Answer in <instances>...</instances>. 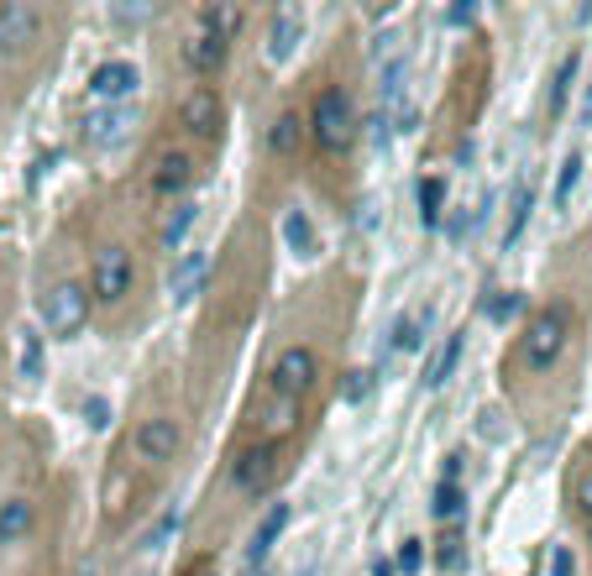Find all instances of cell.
Returning a JSON list of instances; mask_svg holds the SVG:
<instances>
[{"label":"cell","mask_w":592,"mask_h":576,"mask_svg":"<svg viewBox=\"0 0 592 576\" xmlns=\"http://www.w3.org/2000/svg\"><path fill=\"white\" fill-rule=\"evenodd\" d=\"M126 132H132V111H126V105H100V111H90V121H84L90 147H116V142H126Z\"/></svg>","instance_id":"11"},{"label":"cell","mask_w":592,"mask_h":576,"mask_svg":"<svg viewBox=\"0 0 592 576\" xmlns=\"http://www.w3.org/2000/svg\"><path fill=\"white\" fill-rule=\"evenodd\" d=\"M430 514L440 519V524H456V519H467V488H461V482H440V488H435Z\"/></svg>","instance_id":"23"},{"label":"cell","mask_w":592,"mask_h":576,"mask_svg":"<svg viewBox=\"0 0 592 576\" xmlns=\"http://www.w3.org/2000/svg\"><path fill=\"white\" fill-rule=\"evenodd\" d=\"M367 394H373V373H367V367L346 373V383H341V398H346V404H362Z\"/></svg>","instance_id":"34"},{"label":"cell","mask_w":592,"mask_h":576,"mask_svg":"<svg viewBox=\"0 0 592 576\" xmlns=\"http://www.w3.org/2000/svg\"><path fill=\"white\" fill-rule=\"evenodd\" d=\"M415 199H419V220H425V226H440V216H446V179H440V174H425Z\"/></svg>","instance_id":"21"},{"label":"cell","mask_w":592,"mask_h":576,"mask_svg":"<svg viewBox=\"0 0 592 576\" xmlns=\"http://www.w3.org/2000/svg\"><path fill=\"white\" fill-rule=\"evenodd\" d=\"M84 419H90V425H95V430H105V425H111V398H84Z\"/></svg>","instance_id":"36"},{"label":"cell","mask_w":592,"mask_h":576,"mask_svg":"<svg viewBox=\"0 0 592 576\" xmlns=\"http://www.w3.org/2000/svg\"><path fill=\"white\" fill-rule=\"evenodd\" d=\"M137 63H126V59H111V63H95L90 69V95L105 100V105H121V100H132L137 95Z\"/></svg>","instance_id":"7"},{"label":"cell","mask_w":592,"mask_h":576,"mask_svg":"<svg viewBox=\"0 0 592 576\" xmlns=\"http://www.w3.org/2000/svg\"><path fill=\"white\" fill-rule=\"evenodd\" d=\"M577 509H582V514L592 519V467L582 472V482H577Z\"/></svg>","instance_id":"40"},{"label":"cell","mask_w":592,"mask_h":576,"mask_svg":"<svg viewBox=\"0 0 592 576\" xmlns=\"http://www.w3.org/2000/svg\"><path fill=\"white\" fill-rule=\"evenodd\" d=\"M42 32V11L38 6H21V0H6L0 6V53H27Z\"/></svg>","instance_id":"6"},{"label":"cell","mask_w":592,"mask_h":576,"mask_svg":"<svg viewBox=\"0 0 592 576\" xmlns=\"http://www.w3.org/2000/svg\"><path fill=\"white\" fill-rule=\"evenodd\" d=\"M461 357H467V331H451V336L435 346V357H430V367H425V388H446V383L456 378V367H461Z\"/></svg>","instance_id":"12"},{"label":"cell","mask_w":592,"mask_h":576,"mask_svg":"<svg viewBox=\"0 0 592 576\" xmlns=\"http://www.w3.org/2000/svg\"><path fill=\"white\" fill-rule=\"evenodd\" d=\"M519 310H525V294H513V289H494V294H488V304H482V315L494 320V325H509Z\"/></svg>","instance_id":"29"},{"label":"cell","mask_w":592,"mask_h":576,"mask_svg":"<svg viewBox=\"0 0 592 576\" xmlns=\"http://www.w3.org/2000/svg\"><path fill=\"white\" fill-rule=\"evenodd\" d=\"M283 530H289V503H268V514H262V524H257L252 545H247V566H262Z\"/></svg>","instance_id":"15"},{"label":"cell","mask_w":592,"mask_h":576,"mask_svg":"<svg viewBox=\"0 0 592 576\" xmlns=\"http://www.w3.org/2000/svg\"><path fill=\"white\" fill-rule=\"evenodd\" d=\"M299 425V398H283L273 394L262 409H257V430H262V446H273V440H283L289 430Z\"/></svg>","instance_id":"13"},{"label":"cell","mask_w":592,"mask_h":576,"mask_svg":"<svg viewBox=\"0 0 592 576\" xmlns=\"http://www.w3.org/2000/svg\"><path fill=\"white\" fill-rule=\"evenodd\" d=\"M373 576H398V572H394V561L377 556V561H373Z\"/></svg>","instance_id":"42"},{"label":"cell","mask_w":592,"mask_h":576,"mask_svg":"<svg viewBox=\"0 0 592 576\" xmlns=\"http://www.w3.org/2000/svg\"><path fill=\"white\" fill-rule=\"evenodd\" d=\"M419 561H425V540H404V545H398V556H394V572L415 576Z\"/></svg>","instance_id":"35"},{"label":"cell","mask_w":592,"mask_h":576,"mask_svg":"<svg viewBox=\"0 0 592 576\" xmlns=\"http://www.w3.org/2000/svg\"><path fill=\"white\" fill-rule=\"evenodd\" d=\"M226 38H210V32H195V38L184 42V63L195 69V74H216L220 63H226Z\"/></svg>","instance_id":"18"},{"label":"cell","mask_w":592,"mask_h":576,"mask_svg":"<svg viewBox=\"0 0 592 576\" xmlns=\"http://www.w3.org/2000/svg\"><path fill=\"white\" fill-rule=\"evenodd\" d=\"M273 478H278V451H273V446H252V451H241V457H237V488L247 498L268 493V488H273Z\"/></svg>","instance_id":"9"},{"label":"cell","mask_w":592,"mask_h":576,"mask_svg":"<svg viewBox=\"0 0 592 576\" xmlns=\"http://www.w3.org/2000/svg\"><path fill=\"white\" fill-rule=\"evenodd\" d=\"M32 519H38V509L27 498H6L0 503V545H21L32 535Z\"/></svg>","instance_id":"20"},{"label":"cell","mask_w":592,"mask_h":576,"mask_svg":"<svg viewBox=\"0 0 592 576\" xmlns=\"http://www.w3.org/2000/svg\"><path fill=\"white\" fill-rule=\"evenodd\" d=\"M283 241H289V252H299V258H315V226H310V216L304 210H289L283 216Z\"/></svg>","instance_id":"22"},{"label":"cell","mask_w":592,"mask_h":576,"mask_svg":"<svg viewBox=\"0 0 592 576\" xmlns=\"http://www.w3.org/2000/svg\"><path fill=\"white\" fill-rule=\"evenodd\" d=\"M310 137H315V147H325V153H341V147H352L356 137V105L346 90H325V95L315 100V111H310Z\"/></svg>","instance_id":"2"},{"label":"cell","mask_w":592,"mask_h":576,"mask_svg":"<svg viewBox=\"0 0 592 576\" xmlns=\"http://www.w3.org/2000/svg\"><path fill=\"white\" fill-rule=\"evenodd\" d=\"M299 137H304L299 116H278V121H273V132H268V147H273V153H294Z\"/></svg>","instance_id":"32"},{"label":"cell","mask_w":592,"mask_h":576,"mask_svg":"<svg viewBox=\"0 0 592 576\" xmlns=\"http://www.w3.org/2000/svg\"><path fill=\"white\" fill-rule=\"evenodd\" d=\"M205 273H210V258H205L199 247L178 252V258H174V279H168L174 299H195V294H199V283H205Z\"/></svg>","instance_id":"16"},{"label":"cell","mask_w":592,"mask_h":576,"mask_svg":"<svg viewBox=\"0 0 592 576\" xmlns=\"http://www.w3.org/2000/svg\"><path fill=\"white\" fill-rule=\"evenodd\" d=\"M189 179H195V163H189V153H158L153 158V189L158 195H184L189 189Z\"/></svg>","instance_id":"14"},{"label":"cell","mask_w":592,"mask_h":576,"mask_svg":"<svg viewBox=\"0 0 592 576\" xmlns=\"http://www.w3.org/2000/svg\"><path fill=\"white\" fill-rule=\"evenodd\" d=\"M21 373H27V378L42 373V336L38 331H21Z\"/></svg>","instance_id":"33"},{"label":"cell","mask_w":592,"mask_h":576,"mask_svg":"<svg viewBox=\"0 0 592 576\" xmlns=\"http://www.w3.org/2000/svg\"><path fill=\"white\" fill-rule=\"evenodd\" d=\"M435 566H440V572H461V566H467V540H461V530H446V535L435 540Z\"/></svg>","instance_id":"27"},{"label":"cell","mask_w":592,"mask_h":576,"mask_svg":"<svg viewBox=\"0 0 592 576\" xmlns=\"http://www.w3.org/2000/svg\"><path fill=\"white\" fill-rule=\"evenodd\" d=\"M178 121H184V132H189V137L216 142L220 137V95L210 90V84L189 90V95H184V105H178Z\"/></svg>","instance_id":"8"},{"label":"cell","mask_w":592,"mask_h":576,"mask_svg":"<svg viewBox=\"0 0 592 576\" xmlns=\"http://www.w3.org/2000/svg\"><path fill=\"white\" fill-rule=\"evenodd\" d=\"M237 27H241V6H205V11H199V32H210V38L231 42Z\"/></svg>","instance_id":"25"},{"label":"cell","mask_w":592,"mask_h":576,"mask_svg":"<svg viewBox=\"0 0 592 576\" xmlns=\"http://www.w3.org/2000/svg\"><path fill=\"white\" fill-rule=\"evenodd\" d=\"M42 325H48V336H80L84 320H90V289H80V283H53L48 294H42L38 304Z\"/></svg>","instance_id":"3"},{"label":"cell","mask_w":592,"mask_h":576,"mask_svg":"<svg viewBox=\"0 0 592 576\" xmlns=\"http://www.w3.org/2000/svg\"><path fill=\"white\" fill-rule=\"evenodd\" d=\"M588 535H592V519H588Z\"/></svg>","instance_id":"45"},{"label":"cell","mask_w":592,"mask_h":576,"mask_svg":"<svg viewBox=\"0 0 592 576\" xmlns=\"http://www.w3.org/2000/svg\"><path fill=\"white\" fill-rule=\"evenodd\" d=\"M299 38H304V17H299V11H278V17H273V32H268V59H273V63L294 59Z\"/></svg>","instance_id":"19"},{"label":"cell","mask_w":592,"mask_h":576,"mask_svg":"<svg viewBox=\"0 0 592 576\" xmlns=\"http://www.w3.org/2000/svg\"><path fill=\"white\" fill-rule=\"evenodd\" d=\"M241 576H268V572L262 566H241Z\"/></svg>","instance_id":"43"},{"label":"cell","mask_w":592,"mask_h":576,"mask_svg":"<svg viewBox=\"0 0 592 576\" xmlns=\"http://www.w3.org/2000/svg\"><path fill=\"white\" fill-rule=\"evenodd\" d=\"M195 220H199V205L195 199H178L174 210L163 216V226H158L163 252H184V241H189V231H195Z\"/></svg>","instance_id":"17"},{"label":"cell","mask_w":592,"mask_h":576,"mask_svg":"<svg viewBox=\"0 0 592 576\" xmlns=\"http://www.w3.org/2000/svg\"><path fill=\"white\" fill-rule=\"evenodd\" d=\"M425 325H430V315H404V320H398V325H394V352H398V357L425 346V336H419Z\"/></svg>","instance_id":"31"},{"label":"cell","mask_w":592,"mask_h":576,"mask_svg":"<svg viewBox=\"0 0 592 576\" xmlns=\"http://www.w3.org/2000/svg\"><path fill=\"white\" fill-rule=\"evenodd\" d=\"M567 336H572L567 310H561V304L540 310V315L530 320V331L519 336V362H525L530 373H551L555 362H561V352H567Z\"/></svg>","instance_id":"1"},{"label":"cell","mask_w":592,"mask_h":576,"mask_svg":"<svg viewBox=\"0 0 592 576\" xmlns=\"http://www.w3.org/2000/svg\"><path fill=\"white\" fill-rule=\"evenodd\" d=\"M132 446H137V457L142 461H174L178 451V425L174 419H142L137 425V436H132Z\"/></svg>","instance_id":"10"},{"label":"cell","mask_w":592,"mask_h":576,"mask_svg":"<svg viewBox=\"0 0 592 576\" xmlns=\"http://www.w3.org/2000/svg\"><path fill=\"white\" fill-rule=\"evenodd\" d=\"M551 576H577V556L567 551V545H555L551 551Z\"/></svg>","instance_id":"37"},{"label":"cell","mask_w":592,"mask_h":576,"mask_svg":"<svg viewBox=\"0 0 592 576\" xmlns=\"http://www.w3.org/2000/svg\"><path fill=\"white\" fill-rule=\"evenodd\" d=\"M577 69H582V53H567V59H561V69H555V84H551V116L561 111V105H567V95H572Z\"/></svg>","instance_id":"30"},{"label":"cell","mask_w":592,"mask_h":576,"mask_svg":"<svg viewBox=\"0 0 592 576\" xmlns=\"http://www.w3.org/2000/svg\"><path fill=\"white\" fill-rule=\"evenodd\" d=\"M530 210H534V189L530 184H519L509 199V226H503V247H513V241L525 237V226H530Z\"/></svg>","instance_id":"24"},{"label":"cell","mask_w":592,"mask_h":576,"mask_svg":"<svg viewBox=\"0 0 592 576\" xmlns=\"http://www.w3.org/2000/svg\"><path fill=\"white\" fill-rule=\"evenodd\" d=\"M320 378V357L310 352V346H283L273 362V394L283 398H304L310 388H315Z\"/></svg>","instance_id":"5"},{"label":"cell","mask_w":592,"mask_h":576,"mask_svg":"<svg viewBox=\"0 0 592 576\" xmlns=\"http://www.w3.org/2000/svg\"><path fill=\"white\" fill-rule=\"evenodd\" d=\"M582 153H567V163H561V174H555V195H551V205L555 210H567L572 205V195H577V184H582Z\"/></svg>","instance_id":"26"},{"label":"cell","mask_w":592,"mask_h":576,"mask_svg":"<svg viewBox=\"0 0 592 576\" xmlns=\"http://www.w3.org/2000/svg\"><path fill=\"white\" fill-rule=\"evenodd\" d=\"M367 137H373V142H377V147H383V142L394 137V126H388V111H377V116H373V121H367Z\"/></svg>","instance_id":"39"},{"label":"cell","mask_w":592,"mask_h":576,"mask_svg":"<svg viewBox=\"0 0 592 576\" xmlns=\"http://www.w3.org/2000/svg\"><path fill=\"white\" fill-rule=\"evenodd\" d=\"M582 126H592V80H588V90H582Z\"/></svg>","instance_id":"41"},{"label":"cell","mask_w":592,"mask_h":576,"mask_svg":"<svg viewBox=\"0 0 592 576\" xmlns=\"http://www.w3.org/2000/svg\"><path fill=\"white\" fill-rule=\"evenodd\" d=\"M199 576H216V572H199Z\"/></svg>","instance_id":"44"},{"label":"cell","mask_w":592,"mask_h":576,"mask_svg":"<svg viewBox=\"0 0 592 576\" xmlns=\"http://www.w3.org/2000/svg\"><path fill=\"white\" fill-rule=\"evenodd\" d=\"M137 283V268H132V252L126 247H100L95 262H90V299L100 304H121Z\"/></svg>","instance_id":"4"},{"label":"cell","mask_w":592,"mask_h":576,"mask_svg":"<svg viewBox=\"0 0 592 576\" xmlns=\"http://www.w3.org/2000/svg\"><path fill=\"white\" fill-rule=\"evenodd\" d=\"M446 21H451V27H472V21H477V6H472V0H456L451 11H446Z\"/></svg>","instance_id":"38"},{"label":"cell","mask_w":592,"mask_h":576,"mask_svg":"<svg viewBox=\"0 0 592 576\" xmlns=\"http://www.w3.org/2000/svg\"><path fill=\"white\" fill-rule=\"evenodd\" d=\"M178 524H184V509H178V503H174V509H163V514L153 519V530L142 535V545H137V551H147V556H153V551H163V540H168V535H178Z\"/></svg>","instance_id":"28"}]
</instances>
